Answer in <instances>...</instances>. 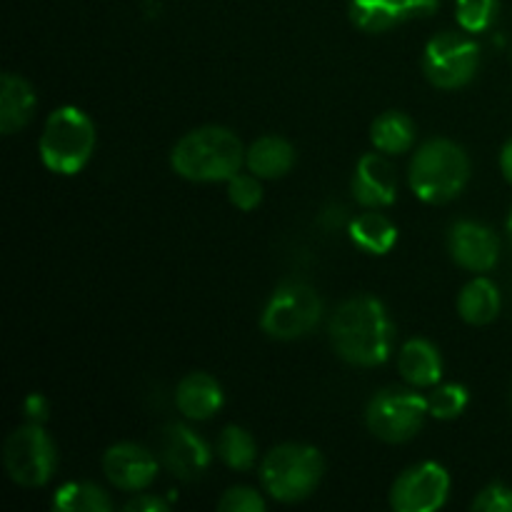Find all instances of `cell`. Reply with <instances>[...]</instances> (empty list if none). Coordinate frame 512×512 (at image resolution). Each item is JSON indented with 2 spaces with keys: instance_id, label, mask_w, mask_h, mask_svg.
<instances>
[{
  "instance_id": "obj_1",
  "label": "cell",
  "mask_w": 512,
  "mask_h": 512,
  "mask_svg": "<svg viewBox=\"0 0 512 512\" xmlns=\"http://www.w3.org/2000/svg\"><path fill=\"white\" fill-rule=\"evenodd\" d=\"M395 330L385 305L370 295H358L340 305L330 318V343L350 365L373 368L388 360Z\"/></svg>"
},
{
  "instance_id": "obj_2",
  "label": "cell",
  "mask_w": 512,
  "mask_h": 512,
  "mask_svg": "<svg viewBox=\"0 0 512 512\" xmlns=\"http://www.w3.org/2000/svg\"><path fill=\"white\" fill-rule=\"evenodd\" d=\"M245 163V148L238 135L220 125H205L193 130L170 153L175 173L195 183H220L240 173Z\"/></svg>"
},
{
  "instance_id": "obj_3",
  "label": "cell",
  "mask_w": 512,
  "mask_h": 512,
  "mask_svg": "<svg viewBox=\"0 0 512 512\" xmlns=\"http://www.w3.org/2000/svg\"><path fill=\"white\" fill-rule=\"evenodd\" d=\"M470 178V160L453 140L433 138L410 160V188L425 203H448Z\"/></svg>"
},
{
  "instance_id": "obj_4",
  "label": "cell",
  "mask_w": 512,
  "mask_h": 512,
  "mask_svg": "<svg viewBox=\"0 0 512 512\" xmlns=\"http://www.w3.org/2000/svg\"><path fill=\"white\" fill-rule=\"evenodd\" d=\"M95 148L93 120L80 108L65 105L50 113L40 135V158L45 168L60 175H75L85 168Z\"/></svg>"
},
{
  "instance_id": "obj_5",
  "label": "cell",
  "mask_w": 512,
  "mask_h": 512,
  "mask_svg": "<svg viewBox=\"0 0 512 512\" xmlns=\"http://www.w3.org/2000/svg\"><path fill=\"white\" fill-rule=\"evenodd\" d=\"M323 455L310 445L285 443L270 450L260 465L265 493L280 503H298L318 488L323 478Z\"/></svg>"
},
{
  "instance_id": "obj_6",
  "label": "cell",
  "mask_w": 512,
  "mask_h": 512,
  "mask_svg": "<svg viewBox=\"0 0 512 512\" xmlns=\"http://www.w3.org/2000/svg\"><path fill=\"white\" fill-rule=\"evenodd\" d=\"M323 315V300L300 280L280 285L263 310V330L270 338L295 340L308 335Z\"/></svg>"
},
{
  "instance_id": "obj_7",
  "label": "cell",
  "mask_w": 512,
  "mask_h": 512,
  "mask_svg": "<svg viewBox=\"0 0 512 512\" xmlns=\"http://www.w3.org/2000/svg\"><path fill=\"white\" fill-rule=\"evenodd\" d=\"M430 413L428 400L413 390H383L365 410V423L375 438L385 443H405L415 438Z\"/></svg>"
},
{
  "instance_id": "obj_8",
  "label": "cell",
  "mask_w": 512,
  "mask_h": 512,
  "mask_svg": "<svg viewBox=\"0 0 512 512\" xmlns=\"http://www.w3.org/2000/svg\"><path fill=\"white\" fill-rule=\"evenodd\" d=\"M3 463L15 483L25 488H38L53 478L58 453L48 433L33 423L10 433L3 448Z\"/></svg>"
},
{
  "instance_id": "obj_9",
  "label": "cell",
  "mask_w": 512,
  "mask_h": 512,
  "mask_svg": "<svg viewBox=\"0 0 512 512\" xmlns=\"http://www.w3.org/2000/svg\"><path fill=\"white\" fill-rule=\"evenodd\" d=\"M480 65V48L458 33H440L428 43L423 70L435 88L455 90L475 78Z\"/></svg>"
},
{
  "instance_id": "obj_10",
  "label": "cell",
  "mask_w": 512,
  "mask_h": 512,
  "mask_svg": "<svg viewBox=\"0 0 512 512\" xmlns=\"http://www.w3.org/2000/svg\"><path fill=\"white\" fill-rule=\"evenodd\" d=\"M450 493V475L443 465L423 463L405 470L390 490V505L398 512H433L443 508Z\"/></svg>"
},
{
  "instance_id": "obj_11",
  "label": "cell",
  "mask_w": 512,
  "mask_h": 512,
  "mask_svg": "<svg viewBox=\"0 0 512 512\" xmlns=\"http://www.w3.org/2000/svg\"><path fill=\"white\" fill-rule=\"evenodd\" d=\"M160 458L175 478L198 480L210 465V448L188 425L173 423L160 435Z\"/></svg>"
},
{
  "instance_id": "obj_12",
  "label": "cell",
  "mask_w": 512,
  "mask_h": 512,
  "mask_svg": "<svg viewBox=\"0 0 512 512\" xmlns=\"http://www.w3.org/2000/svg\"><path fill=\"white\" fill-rule=\"evenodd\" d=\"M448 248L455 263L473 273L493 270L500 258V243L493 230L473 220H460L450 228Z\"/></svg>"
},
{
  "instance_id": "obj_13",
  "label": "cell",
  "mask_w": 512,
  "mask_h": 512,
  "mask_svg": "<svg viewBox=\"0 0 512 512\" xmlns=\"http://www.w3.org/2000/svg\"><path fill=\"white\" fill-rule=\"evenodd\" d=\"M105 478L120 490L138 493L145 490L158 475V460L150 450L140 448L135 443H118L108 448L103 455Z\"/></svg>"
},
{
  "instance_id": "obj_14",
  "label": "cell",
  "mask_w": 512,
  "mask_h": 512,
  "mask_svg": "<svg viewBox=\"0 0 512 512\" xmlns=\"http://www.w3.org/2000/svg\"><path fill=\"white\" fill-rule=\"evenodd\" d=\"M438 0H350V20L365 33H385L405 20L435 13Z\"/></svg>"
},
{
  "instance_id": "obj_15",
  "label": "cell",
  "mask_w": 512,
  "mask_h": 512,
  "mask_svg": "<svg viewBox=\"0 0 512 512\" xmlns=\"http://www.w3.org/2000/svg\"><path fill=\"white\" fill-rule=\"evenodd\" d=\"M353 195L365 208H385L395 203L398 178H395L393 165L378 153L363 155L353 175Z\"/></svg>"
},
{
  "instance_id": "obj_16",
  "label": "cell",
  "mask_w": 512,
  "mask_h": 512,
  "mask_svg": "<svg viewBox=\"0 0 512 512\" xmlns=\"http://www.w3.org/2000/svg\"><path fill=\"white\" fill-rule=\"evenodd\" d=\"M175 400H178V408L185 418L208 420L223 405V388L213 375L190 373L180 380Z\"/></svg>"
},
{
  "instance_id": "obj_17",
  "label": "cell",
  "mask_w": 512,
  "mask_h": 512,
  "mask_svg": "<svg viewBox=\"0 0 512 512\" xmlns=\"http://www.w3.org/2000/svg\"><path fill=\"white\" fill-rule=\"evenodd\" d=\"M35 113V93L28 80L5 73L0 80V133L13 135L25 128Z\"/></svg>"
},
{
  "instance_id": "obj_18",
  "label": "cell",
  "mask_w": 512,
  "mask_h": 512,
  "mask_svg": "<svg viewBox=\"0 0 512 512\" xmlns=\"http://www.w3.org/2000/svg\"><path fill=\"white\" fill-rule=\"evenodd\" d=\"M400 375L408 380L410 385H418V388H430L440 380L443 375V360H440L438 348L428 340L413 338L403 345L398 358Z\"/></svg>"
},
{
  "instance_id": "obj_19",
  "label": "cell",
  "mask_w": 512,
  "mask_h": 512,
  "mask_svg": "<svg viewBox=\"0 0 512 512\" xmlns=\"http://www.w3.org/2000/svg\"><path fill=\"white\" fill-rule=\"evenodd\" d=\"M245 163H248L250 173L258 178H283L295 165V150L288 140L278 138V135H265L250 145V150L245 153Z\"/></svg>"
},
{
  "instance_id": "obj_20",
  "label": "cell",
  "mask_w": 512,
  "mask_h": 512,
  "mask_svg": "<svg viewBox=\"0 0 512 512\" xmlns=\"http://www.w3.org/2000/svg\"><path fill=\"white\" fill-rule=\"evenodd\" d=\"M460 318L470 325L493 323L500 313V293L493 280L475 278L463 288L458 300Z\"/></svg>"
},
{
  "instance_id": "obj_21",
  "label": "cell",
  "mask_w": 512,
  "mask_h": 512,
  "mask_svg": "<svg viewBox=\"0 0 512 512\" xmlns=\"http://www.w3.org/2000/svg\"><path fill=\"white\" fill-rule=\"evenodd\" d=\"M370 140L380 153H405L415 143V125L405 113L390 110V113L375 118L373 128H370Z\"/></svg>"
},
{
  "instance_id": "obj_22",
  "label": "cell",
  "mask_w": 512,
  "mask_h": 512,
  "mask_svg": "<svg viewBox=\"0 0 512 512\" xmlns=\"http://www.w3.org/2000/svg\"><path fill=\"white\" fill-rule=\"evenodd\" d=\"M350 238L365 253L385 255L398 240V230L385 215L380 213H363L350 223Z\"/></svg>"
},
{
  "instance_id": "obj_23",
  "label": "cell",
  "mask_w": 512,
  "mask_h": 512,
  "mask_svg": "<svg viewBox=\"0 0 512 512\" xmlns=\"http://www.w3.org/2000/svg\"><path fill=\"white\" fill-rule=\"evenodd\" d=\"M53 508L60 512H110L113 500L93 483H68L55 493Z\"/></svg>"
},
{
  "instance_id": "obj_24",
  "label": "cell",
  "mask_w": 512,
  "mask_h": 512,
  "mask_svg": "<svg viewBox=\"0 0 512 512\" xmlns=\"http://www.w3.org/2000/svg\"><path fill=\"white\" fill-rule=\"evenodd\" d=\"M218 455L233 470H250L255 465V458H258V450H255V440L248 430L230 425L220 433Z\"/></svg>"
},
{
  "instance_id": "obj_25",
  "label": "cell",
  "mask_w": 512,
  "mask_h": 512,
  "mask_svg": "<svg viewBox=\"0 0 512 512\" xmlns=\"http://www.w3.org/2000/svg\"><path fill=\"white\" fill-rule=\"evenodd\" d=\"M468 405V390L463 385H440L433 395L428 398V408L433 418L453 420Z\"/></svg>"
},
{
  "instance_id": "obj_26",
  "label": "cell",
  "mask_w": 512,
  "mask_h": 512,
  "mask_svg": "<svg viewBox=\"0 0 512 512\" xmlns=\"http://www.w3.org/2000/svg\"><path fill=\"white\" fill-rule=\"evenodd\" d=\"M498 0H458V23L468 33H483L493 25Z\"/></svg>"
},
{
  "instance_id": "obj_27",
  "label": "cell",
  "mask_w": 512,
  "mask_h": 512,
  "mask_svg": "<svg viewBox=\"0 0 512 512\" xmlns=\"http://www.w3.org/2000/svg\"><path fill=\"white\" fill-rule=\"evenodd\" d=\"M228 195L230 203L240 210H253L255 205L263 200V188L258 183V175H243L235 173L228 180Z\"/></svg>"
},
{
  "instance_id": "obj_28",
  "label": "cell",
  "mask_w": 512,
  "mask_h": 512,
  "mask_svg": "<svg viewBox=\"0 0 512 512\" xmlns=\"http://www.w3.org/2000/svg\"><path fill=\"white\" fill-rule=\"evenodd\" d=\"M218 508L223 512H263L265 500L253 488H233L220 498Z\"/></svg>"
},
{
  "instance_id": "obj_29",
  "label": "cell",
  "mask_w": 512,
  "mask_h": 512,
  "mask_svg": "<svg viewBox=\"0 0 512 512\" xmlns=\"http://www.w3.org/2000/svg\"><path fill=\"white\" fill-rule=\"evenodd\" d=\"M473 510L478 512H512V488L503 483H493L478 493L473 500Z\"/></svg>"
},
{
  "instance_id": "obj_30",
  "label": "cell",
  "mask_w": 512,
  "mask_h": 512,
  "mask_svg": "<svg viewBox=\"0 0 512 512\" xmlns=\"http://www.w3.org/2000/svg\"><path fill=\"white\" fill-rule=\"evenodd\" d=\"M168 508L170 505L163 498H158V495H138V498H133L125 505L128 512H165Z\"/></svg>"
},
{
  "instance_id": "obj_31",
  "label": "cell",
  "mask_w": 512,
  "mask_h": 512,
  "mask_svg": "<svg viewBox=\"0 0 512 512\" xmlns=\"http://www.w3.org/2000/svg\"><path fill=\"white\" fill-rule=\"evenodd\" d=\"M25 413H28V418L35 420V423L48 418V403H45L43 395H30V398L25 400Z\"/></svg>"
},
{
  "instance_id": "obj_32",
  "label": "cell",
  "mask_w": 512,
  "mask_h": 512,
  "mask_svg": "<svg viewBox=\"0 0 512 512\" xmlns=\"http://www.w3.org/2000/svg\"><path fill=\"white\" fill-rule=\"evenodd\" d=\"M500 168H503V175L508 183H512V138L505 143L503 153H500Z\"/></svg>"
},
{
  "instance_id": "obj_33",
  "label": "cell",
  "mask_w": 512,
  "mask_h": 512,
  "mask_svg": "<svg viewBox=\"0 0 512 512\" xmlns=\"http://www.w3.org/2000/svg\"><path fill=\"white\" fill-rule=\"evenodd\" d=\"M508 235H510V243H512V215H510V220H508Z\"/></svg>"
}]
</instances>
